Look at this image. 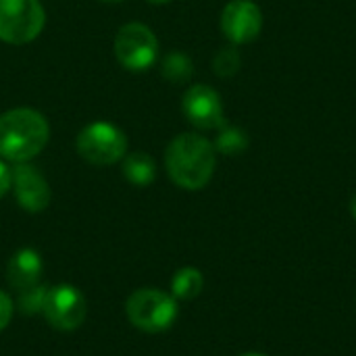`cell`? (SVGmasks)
I'll list each match as a JSON object with an SVG mask.
<instances>
[{
    "mask_svg": "<svg viewBox=\"0 0 356 356\" xmlns=\"http://www.w3.org/2000/svg\"><path fill=\"white\" fill-rule=\"evenodd\" d=\"M215 146L198 134H179L165 152L167 173L184 190L204 188L215 173Z\"/></svg>",
    "mask_w": 356,
    "mask_h": 356,
    "instance_id": "6da1fadb",
    "label": "cell"
},
{
    "mask_svg": "<svg viewBox=\"0 0 356 356\" xmlns=\"http://www.w3.org/2000/svg\"><path fill=\"white\" fill-rule=\"evenodd\" d=\"M50 138L46 117L33 108H13L0 115V156L27 163L38 156Z\"/></svg>",
    "mask_w": 356,
    "mask_h": 356,
    "instance_id": "7a4b0ae2",
    "label": "cell"
},
{
    "mask_svg": "<svg viewBox=\"0 0 356 356\" xmlns=\"http://www.w3.org/2000/svg\"><path fill=\"white\" fill-rule=\"evenodd\" d=\"M125 311L131 325L148 334H159L169 330L177 317L175 298L154 288H144L134 292L127 298Z\"/></svg>",
    "mask_w": 356,
    "mask_h": 356,
    "instance_id": "3957f363",
    "label": "cell"
},
{
    "mask_svg": "<svg viewBox=\"0 0 356 356\" xmlns=\"http://www.w3.org/2000/svg\"><path fill=\"white\" fill-rule=\"evenodd\" d=\"M77 152L90 165L96 167L115 165L127 152V138L117 125L106 121H96L79 131Z\"/></svg>",
    "mask_w": 356,
    "mask_h": 356,
    "instance_id": "277c9868",
    "label": "cell"
},
{
    "mask_svg": "<svg viewBox=\"0 0 356 356\" xmlns=\"http://www.w3.org/2000/svg\"><path fill=\"white\" fill-rule=\"evenodd\" d=\"M46 23L40 0H0V40L6 44H27L35 40Z\"/></svg>",
    "mask_w": 356,
    "mask_h": 356,
    "instance_id": "5b68a950",
    "label": "cell"
},
{
    "mask_svg": "<svg viewBox=\"0 0 356 356\" xmlns=\"http://www.w3.org/2000/svg\"><path fill=\"white\" fill-rule=\"evenodd\" d=\"M115 56L127 71H146L159 56V40L144 23H125L115 35Z\"/></svg>",
    "mask_w": 356,
    "mask_h": 356,
    "instance_id": "8992f818",
    "label": "cell"
},
{
    "mask_svg": "<svg viewBox=\"0 0 356 356\" xmlns=\"http://www.w3.org/2000/svg\"><path fill=\"white\" fill-rule=\"evenodd\" d=\"M42 313L52 327L73 332L86 319V298L73 286H54L46 292Z\"/></svg>",
    "mask_w": 356,
    "mask_h": 356,
    "instance_id": "52a82bcc",
    "label": "cell"
},
{
    "mask_svg": "<svg viewBox=\"0 0 356 356\" xmlns=\"http://www.w3.org/2000/svg\"><path fill=\"white\" fill-rule=\"evenodd\" d=\"M181 108L188 121L198 129H219L225 123L221 96L211 86L196 83L188 88V92L184 94Z\"/></svg>",
    "mask_w": 356,
    "mask_h": 356,
    "instance_id": "ba28073f",
    "label": "cell"
},
{
    "mask_svg": "<svg viewBox=\"0 0 356 356\" xmlns=\"http://www.w3.org/2000/svg\"><path fill=\"white\" fill-rule=\"evenodd\" d=\"M263 13L252 0H232L221 13V29L234 44H248L259 38Z\"/></svg>",
    "mask_w": 356,
    "mask_h": 356,
    "instance_id": "9c48e42d",
    "label": "cell"
},
{
    "mask_svg": "<svg viewBox=\"0 0 356 356\" xmlns=\"http://www.w3.org/2000/svg\"><path fill=\"white\" fill-rule=\"evenodd\" d=\"M10 188L15 190L17 202L27 213H40L50 204V188L44 175L31 165L17 163L10 171Z\"/></svg>",
    "mask_w": 356,
    "mask_h": 356,
    "instance_id": "30bf717a",
    "label": "cell"
},
{
    "mask_svg": "<svg viewBox=\"0 0 356 356\" xmlns=\"http://www.w3.org/2000/svg\"><path fill=\"white\" fill-rule=\"evenodd\" d=\"M42 269H44V265H42L40 254L33 248H21L8 261V267H6L8 284L19 292L29 290V288L38 286Z\"/></svg>",
    "mask_w": 356,
    "mask_h": 356,
    "instance_id": "8fae6325",
    "label": "cell"
},
{
    "mask_svg": "<svg viewBox=\"0 0 356 356\" xmlns=\"http://www.w3.org/2000/svg\"><path fill=\"white\" fill-rule=\"evenodd\" d=\"M123 175L134 186H150L156 175L154 159L146 152H131L123 163Z\"/></svg>",
    "mask_w": 356,
    "mask_h": 356,
    "instance_id": "7c38bea8",
    "label": "cell"
},
{
    "mask_svg": "<svg viewBox=\"0 0 356 356\" xmlns=\"http://www.w3.org/2000/svg\"><path fill=\"white\" fill-rule=\"evenodd\" d=\"M202 286H204L202 273L194 267H184L175 273L171 282V292L179 300H192L202 292Z\"/></svg>",
    "mask_w": 356,
    "mask_h": 356,
    "instance_id": "4fadbf2b",
    "label": "cell"
},
{
    "mask_svg": "<svg viewBox=\"0 0 356 356\" xmlns=\"http://www.w3.org/2000/svg\"><path fill=\"white\" fill-rule=\"evenodd\" d=\"M215 150L223 152V154H242L246 148H248V136L244 129L236 127V125H227L223 123L219 127V134H217V140H215Z\"/></svg>",
    "mask_w": 356,
    "mask_h": 356,
    "instance_id": "5bb4252c",
    "label": "cell"
},
{
    "mask_svg": "<svg viewBox=\"0 0 356 356\" xmlns=\"http://www.w3.org/2000/svg\"><path fill=\"white\" fill-rule=\"evenodd\" d=\"M163 77H167L173 83L188 81L194 73L192 60L184 52H169L163 60Z\"/></svg>",
    "mask_w": 356,
    "mask_h": 356,
    "instance_id": "9a60e30c",
    "label": "cell"
},
{
    "mask_svg": "<svg viewBox=\"0 0 356 356\" xmlns=\"http://www.w3.org/2000/svg\"><path fill=\"white\" fill-rule=\"evenodd\" d=\"M213 69L219 77H232L240 69V54L236 48H223L213 60Z\"/></svg>",
    "mask_w": 356,
    "mask_h": 356,
    "instance_id": "2e32d148",
    "label": "cell"
},
{
    "mask_svg": "<svg viewBox=\"0 0 356 356\" xmlns=\"http://www.w3.org/2000/svg\"><path fill=\"white\" fill-rule=\"evenodd\" d=\"M46 292H48V288H44V286H33L29 290H23L21 296H19V311L25 313V315L42 313Z\"/></svg>",
    "mask_w": 356,
    "mask_h": 356,
    "instance_id": "e0dca14e",
    "label": "cell"
},
{
    "mask_svg": "<svg viewBox=\"0 0 356 356\" xmlns=\"http://www.w3.org/2000/svg\"><path fill=\"white\" fill-rule=\"evenodd\" d=\"M13 311H15V305L10 300V296L6 292L0 290V332L6 330V325L10 323L13 319Z\"/></svg>",
    "mask_w": 356,
    "mask_h": 356,
    "instance_id": "ac0fdd59",
    "label": "cell"
},
{
    "mask_svg": "<svg viewBox=\"0 0 356 356\" xmlns=\"http://www.w3.org/2000/svg\"><path fill=\"white\" fill-rule=\"evenodd\" d=\"M10 190V171L8 167L0 161V198Z\"/></svg>",
    "mask_w": 356,
    "mask_h": 356,
    "instance_id": "d6986e66",
    "label": "cell"
},
{
    "mask_svg": "<svg viewBox=\"0 0 356 356\" xmlns=\"http://www.w3.org/2000/svg\"><path fill=\"white\" fill-rule=\"evenodd\" d=\"M350 211H353V217L356 219V196L350 200Z\"/></svg>",
    "mask_w": 356,
    "mask_h": 356,
    "instance_id": "ffe728a7",
    "label": "cell"
},
{
    "mask_svg": "<svg viewBox=\"0 0 356 356\" xmlns=\"http://www.w3.org/2000/svg\"><path fill=\"white\" fill-rule=\"evenodd\" d=\"M150 4H167V2H171V0H148Z\"/></svg>",
    "mask_w": 356,
    "mask_h": 356,
    "instance_id": "44dd1931",
    "label": "cell"
},
{
    "mask_svg": "<svg viewBox=\"0 0 356 356\" xmlns=\"http://www.w3.org/2000/svg\"><path fill=\"white\" fill-rule=\"evenodd\" d=\"M242 356H267V355H261V353H248V355H242Z\"/></svg>",
    "mask_w": 356,
    "mask_h": 356,
    "instance_id": "7402d4cb",
    "label": "cell"
},
{
    "mask_svg": "<svg viewBox=\"0 0 356 356\" xmlns=\"http://www.w3.org/2000/svg\"><path fill=\"white\" fill-rule=\"evenodd\" d=\"M102 2H123V0H102Z\"/></svg>",
    "mask_w": 356,
    "mask_h": 356,
    "instance_id": "603a6c76",
    "label": "cell"
}]
</instances>
